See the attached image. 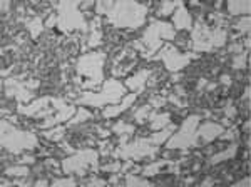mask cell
<instances>
[{
    "mask_svg": "<svg viewBox=\"0 0 251 187\" xmlns=\"http://www.w3.org/2000/svg\"><path fill=\"white\" fill-rule=\"evenodd\" d=\"M96 10L99 15H106L116 28H137L143 25L148 17V5L132 0H99Z\"/></svg>",
    "mask_w": 251,
    "mask_h": 187,
    "instance_id": "cell-1",
    "label": "cell"
},
{
    "mask_svg": "<svg viewBox=\"0 0 251 187\" xmlns=\"http://www.w3.org/2000/svg\"><path fill=\"white\" fill-rule=\"evenodd\" d=\"M228 40V30L223 25L221 15L208 14L200 17L191 32V47L194 52H213Z\"/></svg>",
    "mask_w": 251,
    "mask_h": 187,
    "instance_id": "cell-2",
    "label": "cell"
},
{
    "mask_svg": "<svg viewBox=\"0 0 251 187\" xmlns=\"http://www.w3.org/2000/svg\"><path fill=\"white\" fill-rule=\"evenodd\" d=\"M174 131H176V125L169 124L161 131L151 134L149 137H139V139L129 142V144H119V147L112 150V156L132 161H141L144 157H154L159 152V145L164 144Z\"/></svg>",
    "mask_w": 251,
    "mask_h": 187,
    "instance_id": "cell-3",
    "label": "cell"
},
{
    "mask_svg": "<svg viewBox=\"0 0 251 187\" xmlns=\"http://www.w3.org/2000/svg\"><path fill=\"white\" fill-rule=\"evenodd\" d=\"M104 52L82 54L75 62V84L86 91H97L104 84Z\"/></svg>",
    "mask_w": 251,
    "mask_h": 187,
    "instance_id": "cell-4",
    "label": "cell"
},
{
    "mask_svg": "<svg viewBox=\"0 0 251 187\" xmlns=\"http://www.w3.org/2000/svg\"><path fill=\"white\" fill-rule=\"evenodd\" d=\"M176 30L173 23H168L164 20H152L149 27L144 30L141 42H134V47L141 52L144 59H152V54H156L163 47V40H174Z\"/></svg>",
    "mask_w": 251,
    "mask_h": 187,
    "instance_id": "cell-5",
    "label": "cell"
},
{
    "mask_svg": "<svg viewBox=\"0 0 251 187\" xmlns=\"http://www.w3.org/2000/svg\"><path fill=\"white\" fill-rule=\"evenodd\" d=\"M126 85H123L119 80H104L102 91L100 92H92L86 91L82 92V95L74 99V105H91V107H106V105H114L119 104L126 95Z\"/></svg>",
    "mask_w": 251,
    "mask_h": 187,
    "instance_id": "cell-6",
    "label": "cell"
},
{
    "mask_svg": "<svg viewBox=\"0 0 251 187\" xmlns=\"http://www.w3.org/2000/svg\"><path fill=\"white\" fill-rule=\"evenodd\" d=\"M54 7L57 9L55 14V27L59 28L62 34H72V32L77 28L82 34H86L89 30V25L84 19L82 12L79 10L80 7V0H66V2H59L54 3Z\"/></svg>",
    "mask_w": 251,
    "mask_h": 187,
    "instance_id": "cell-7",
    "label": "cell"
},
{
    "mask_svg": "<svg viewBox=\"0 0 251 187\" xmlns=\"http://www.w3.org/2000/svg\"><path fill=\"white\" fill-rule=\"evenodd\" d=\"M0 131H2L0 144L7 152L22 154L24 150H34L39 147V139L35 134L20 131V129L9 124L5 119H2V122H0Z\"/></svg>",
    "mask_w": 251,
    "mask_h": 187,
    "instance_id": "cell-8",
    "label": "cell"
},
{
    "mask_svg": "<svg viewBox=\"0 0 251 187\" xmlns=\"http://www.w3.org/2000/svg\"><path fill=\"white\" fill-rule=\"evenodd\" d=\"M62 170L67 176L77 174L79 177L86 176V172H99V152L96 149L75 150L71 157L62 161Z\"/></svg>",
    "mask_w": 251,
    "mask_h": 187,
    "instance_id": "cell-9",
    "label": "cell"
},
{
    "mask_svg": "<svg viewBox=\"0 0 251 187\" xmlns=\"http://www.w3.org/2000/svg\"><path fill=\"white\" fill-rule=\"evenodd\" d=\"M201 119L203 116L200 114H194V116L186 117V120L183 122L179 131H174L171 134L168 140H166V149H189V147H198L196 144V137H194V132H196L198 125L201 124Z\"/></svg>",
    "mask_w": 251,
    "mask_h": 187,
    "instance_id": "cell-10",
    "label": "cell"
},
{
    "mask_svg": "<svg viewBox=\"0 0 251 187\" xmlns=\"http://www.w3.org/2000/svg\"><path fill=\"white\" fill-rule=\"evenodd\" d=\"M200 54H194V52H179L173 44H166L159 48V54L154 55L152 59L154 60H163L166 70L169 72H179L183 70L184 67H188V64L191 62L193 59H198Z\"/></svg>",
    "mask_w": 251,
    "mask_h": 187,
    "instance_id": "cell-11",
    "label": "cell"
},
{
    "mask_svg": "<svg viewBox=\"0 0 251 187\" xmlns=\"http://www.w3.org/2000/svg\"><path fill=\"white\" fill-rule=\"evenodd\" d=\"M66 102L62 99H55V97L46 95V97H40V99L34 100L29 105H24L19 102L17 111L19 114H24V116H29V117H37V119H42V117H50L52 112L60 111L62 107H66Z\"/></svg>",
    "mask_w": 251,
    "mask_h": 187,
    "instance_id": "cell-12",
    "label": "cell"
},
{
    "mask_svg": "<svg viewBox=\"0 0 251 187\" xmlns=\"http://www.w3.org/2000/svg\"><path fill=\"white\" fill-rule=\"evenodd\" d=\"M136 64H137V52L132 50V48H124L116 57L114 62H112V75L124 77L136 67Z\"/></svg>",
    "mask_w": 251,
    "mask_h": 187,
    "instance_id": "cell-13",
    "label": "cell"
},
{
    "mask_svg": "<svg viewBox=\"0 0 251 187\" xmlns=\"http://www.w3.org/2000/svg\"><path fill=\"white\" fill-rule=\"evenodd\" d=\"M226 129L225 125L221 124H216V122H206V124H200L194 132V137H196V144L200 147L201 142H213L214 139L221 137V134H225Z\"/></svg>",
    "mask_w": 251,
    "mask_h": 187,
    "instance_id": "cell-14",
    "label": "cell"
},
{
    "mask_svg": "<svg viewBox=\"0 0 251 187\" xmlns=\"http://www.w3.org/2000/svg\"><path fill=\"white\" fill-rule=\"evenodd\" d=\"M186 159H179V161H168V159H163V161H156V162H151V164L144 165L143 167V176L144 177H154L157 174H164L166 172H173V174H177L179 170V165L183 164Z\"/></svg>",
    "mask_w": 251,
    "mask_h": 187,
    "instance_id": "cell-15",
    "label": "cell"
},
{
    "mask_svg": "<svg viewBox=\"0 0 251 187\" xmlns=\"http://www.w3.org/2000/svg\"><path fill=\"white\" fill-rule=\"evenodd\" d=\"M22 77V75H20ZM20 77H14V79H5L3 80V85H7V97H15L17 99V102L24 104V102H29V100H32V95L34 94L30 92V89L27 87L25 82H17V80L20 79Z\"/></svg>",
    "mask_w": 251,
    "mask_h": 187,
    "instance_id": "cell-16",
    "label": "cell"
},
{
    "mask_svg": "<svg viewBox=\"0 0 251 187\" xmlns=\"http://www.w3.org/2000/svg\"><path fill=\"white\" fill-rule=\"evenodd\" d=\"M75 112H77V109L74 107V104L66 105V107H62L60 111H57L55 116L46 117V120L44 122H39V127L40 129H52V127H55V125H60L64 120L72 119V116H74Z\"/></svg>",
    "mask_w": 251,
    "mask_h": 187,
    "instance_id": "cell-17",
    "label": "cell"
},
{
    "mask_svg": "<svg viewBox=\"0 0 251 187\" xmlns=\"http://www.w3.org/2000/svg\"><path fill=\"white\" fill-rule=\"evenodd\" d=\"M151 75H152V70H149V69H143V70H139L137 74L126 79V87L139 95V94L144 92V89H146V85H148L149 77Z\"/></svg>",
    "mask_w": 251,
    "mask_h": 187,
    "instance_id": "cell-18",
    "label": "cell"
},
{
    "mask_svg": "<svg viewBox=\"0 0 251 187\" xmlns=\"http://www.w3.org/2000/svg\"><path fill=\"white\" fill-rule=\"evenodd\" d=\"M173 27L174 30H188L193 28V19L189 15L188 9H186L184 2H179V5L176 7V10L173 12Z\"/></svg>",
    "mask_w": 251,
    "mask_h": 187,
    "instance_id": "cell-19",
    "label": "cell"
},
{
    "mask_svg": "<svg viewBox=\"0 0 251 187\" xmlns=\"http://www.w3.org/2000/svg\"><path fill=\"white\" fill-rule=\"evenodd\" d=\"M136 99H137V94L136 92L129 94V95H126L119 104H114V105H109V107H104L102 116L106 117V119H111V117H117L121 112L127 111V109L136 102Z\"/></svg>",
    "mask_w": 251,
    "mask_h": 187,
    "instance_id": "cell-20",
    "label": "cell"
},
{
    "mask_svg": "<svg viewBox=\"0 0 251 187\" xmlns=\"http://www.w3.org/2000/svg\"><path fill=\"white\" fill-rule=\"evenodd\" d=\"M148 119L151 120V131H161V129H164L166 125H169V119H171V114H156L152 111L151 114L148 116Z\"/></svg>",
    "mask_w": 251,
    "mask_h": 187,
    "instance_id": "cell-21",
    "label": "cell"
},
{
    "mask_svg": "<svg viewBox=\"0 0 251 187\" xmlns=\"http://www.w3.org/2000/svg\"><path fill=\"white\" fill-rule=\"evenodd\" d=\"M236 152H238V145H236V144L229 145V147L226 149V150H221V152L214 154L213 157H209L208 165H216V164H220V162L229 161V159H231V157L236 156Z\"/></svg>",
    "mask_w": 251,
    "mask_h": 187,
    "instance_id": "cell-22",
    "label": "cell"
},
{
    "mask_svg": "<svg viewBox=\"0 0 251 187\" xmlns=\"http://www.w3.org/2000/svg\"><path fill=\"white\" fill-rule=\"evenodd\" d=\"M251 9V2L250 0H229L228 2V10L233 15H240V14H250Z\"/></svg>",
    "mask_w": 251,
    "mask_h": 187,
    "instance_id": "cell-23",
    "label": "cell"
},
{
    "mask_svg": "<svg viewBox=\"0 0 251 187\" xmlns=\"http://www.w3.org/2000/svg\"><path fill=\"white\" fill-rule=\"evenodd\" d=\"M100 17H94V20L91 22V37H89L87 47H97L100 44V39H102V32H100Z\"/></svg>",
    "mask_w": 251,
    "mask_h": 187,
    "instance_id": "cell-24",
    "label": "cell"
},
{
    "mask_svg": "<svg viewBox=\"0 0 251 187\" xmlns=\"http://www.w3.org/2000/svg\"><path fill=\"white\" fill-rule=\"evenodd\" d=\"M24 23H25V27L29 28V32H30V35H32V39H37L40 34L44 32V28H46V25L42 23V17H39V15H35L34 19H27V20H24Z\"/></svg>",
    "mask_w": 251,
    "mask_h": 187,
    "instance_id": "cell-25",
    "label": "cell"
},
{
    "mask_svg": "<svg viewBox=\"0 0 251 187\" xmlns=\"http://www.w3.org/2000/svg\"><path fill=\"white\" fill-rule=\"evenodd\" d=\"M66 129H67V125H55V127H52V129H46V131L42 132V136L49 140L59 142V140L64 139Z\"/></svg>",
    "mask_w": 251,
    "mask_h": 187,
    "instance_id": "cell-26",
    "label": "cell"
},
{
    "mask_svg": "<svg viewBox=\"0 0 251 187\" xmlns=\"http://www.w3.org/2000/svg\"><path fill=\"white\" fill-rule=\"evenodd\" d=\"M111 132L119 134V136H124V134H127V136H132V134L136 132V127H134V125H131V124H126V122L119 120L114 125V127L111 129Z\"/></svg>",
    "mask_w": 251,
    "mask_h": 187,
    "instance_id": "cell-27",
    "label": "cell"
},
{
    "mask_svg": "<svg viewBox=\"0 0 251 187\" xmlns=\"http://www.w3.org/2000/svg\"><path fill=\"white\" fill-rule=\"evenodd\" d=\"M86 119H92V114L86 111V107H79L77 109V112H75V117H72V120H69L67 122V127H71V125H75V124H79V122H84Z\"/></svg>",
    "mask_w": 251,
    "mask_h": 187,
    "instance_id": "cell-28",
    "label": "cell"
},
{
    "mask_svg": "<svg viewBox=\"0 0 251 187\" xmlns=\"http://www.w3.org/2000/svg\"><path fill=\"white\" fill-rule=\"evenodd\" d=\"M126 186H127V187H132V186H143V187H149V186H151V182H149L148 179L136 177L132 172H129L127 176H126Z\"/></svg>",
    "mask_w": 251,
    "mask_h": 187,
    "instance_id": "cell-29",
    "label": "cell"
},
{
    "mask_svg": "<svg viewBox=\"0 0 251 187\" xmlns=\"http://www.w3.org/2000/svg\"><path fill=\"white\" fill-rule=\"evenodd\" d=\"M3 174L9 177H24L29 174V167H25V165H15V167H9L3 170Z\"/></svg>",
    "mask_w": 251,
    "mask_h": 187,
    "instance_id": "cell-30",
    "label": "cell"
},
{
    "mask_svg": "<svg viewBox=\"0 0 251 187\" xmlns=\"http://www.w3.org/2000/svg\"><path fill=\"white\" fill-rule=\"evenodd\" d=\"M233 28H234V30H238V35L248 32L250 30V15H245V17H241V20L238 23H234Z\"/></svg>",
    "mask_w": 251,
    "mask_h": 187,
    "instance_id": "cell-31",
    "label": "cell"
},
{
    "mask_svg": "<svg viewBox=\"0 0 251 187\" xmlns=\"http://www.w3.org/2000/svg\"><path fill=\"white\" fill-rule=\"evenodd\" d=\"M181 0H177V2H163V5H161V9L157 10V15H169L173 14V10L176 9L177 5H179Z\"/></svg>",
    "mask_w": 251,
    "mask_h": 187,
    "instance_id": "cell-32",
    "label": "cell"
},
{
    "mask_svg": "<svg viewBox=\"0 0 251 187\" xmlns=\"http://www.w3.org/2000/svg\"><path fill=\"white\" fill-rule=\"evenodd\" d=\"M246 59H248V54H246V52H241V54L234 55L233 57V69H245Z\"/></svg>",
    "mask_w": 251,
    "mask_h": 187,
    "instance_id": "cell-33",
    "label": "cell"
},
{
    "mask_svg": "<svg viewBox=\"0 0 251 187\" xmlns=\"http://www.w3.org/2000/svg\"><path fill=\"white\" fill-rule=\"evenodd\" d=\"M149 111H151V105H149V104H148V105H143V107H141V111H137V112H136V116H134L136 122L143 124L146 117L149 116Z\"/></svg>",
    "mask_w": 251,
    "mask_h": 187,
    "instance_id": "cell-34",
    "label": "cell"
},
{
    "mask_svg": "<svg viewBox=\"0 0 251 187\" xmlns=\"http://www.w3.org/2000/svg\"><path fill=\"white\" fill-rule=\"evenodd\" d=\"M121 167H123V164H121L119 161H116L114 164H109V165H102V167H99V170H104V172H119Z\"/></svg>",
    "mask_w": 251,
    "mask_h": 187,
    "instance_id": "cell-35",
    "label": "cell"
},
{
    "mask_svg": "<svg viewBox=\"0 0 251 187\" xmlns=\"http://www.w3.org/2000/svg\"><path fill=\"white\" fill-rule=\"evenodd\" d=\"M168 102V97H157V95H152L151 97V107H154V109H157V107H163V105Z\"/></svg>",
    "mask_w": 251,
    "mask_h": 187,
    "instance_id": "cell-36",
    "label": "cell"
},
{
    "mask_svg": "<svg viewBox=\"0 0 251 187\" xmlns=\"http://www.w3.org/2000/svg\"><path fill=\"white\" fill-rule=\"evenodd\" d=\"M52 186H54V187H57V186H71V187H74L75 181H74V179H57V181L52 182Z\"/></svg>",
    "mask_w": 251,
    "mask_h": 187,
    "instance_id": "cell-37",
    "label": "cell"
},
{
    "mask_svg": "<svg viewBox=\"0 0 251 187\" xmlns=\"http://www.w3.org/2000/svg\"><path fill=\"white\" fill-rule=\"evenodd\" d=\"M225 114H226V119H231V117L236 116V109H234V105H233L231 100H229L228 105L225 107Z\"/></svg>",
    "mask_w": 251,
    "mask_h": 187,
    "instance_id": "cell-38",
    "label": "cell"
},
{
    "mask_svg": "<svg viewBox=\"0 0 251 187\" xmlns=\"http://www.w3.org/2000/svg\"><path fill=\"white\" fill-rule=\"evenodd\" d=\"M168 100H169V102H173V104H176L177 107H186V102H181V100L177 99L176 95H173V94H171V95H168Z\"/></svg>",
    "mask_w": 251,
    "mask_h": 187,
    "instance_id": "cell-39",
    "label": "cell"
},
{
    "mask_svg": "<svg viewBox=\"0 0 251 187\" xmlns=\"http://www.w3.org/2000/svg\"><path fill=\"white\" fill-rule=\"evenodd\" d=\"M87 184H89V186H106V184H107V181H102V179L94 177L92 181H89Z\"/></svg>",
    "mask_w": 251,
    "mask_h": 187,
    "instance_id": "cell-40",
    "label": "cell"
},
{
    "mask_svg": "<svg viewBox=\"0 0 251 187\" xmlns=\"http://www.w3.org/2000/svg\"><path fill=\"white\" fill-rule=\"evenodd\" d=\"M250 177H245V179H241V181L240 182H236V184H234V186H236V187H240V186H250Z\"/></svg>",
    "mask_w": 251,
    "mask_h": 187,
    "instance_id": "cell-41",
    "label": "cell"
},
{
    "mask_svg": "<svg viewBox=\"0 0 251 187\" xmlns=\"http://www.w3.org/2000/svg\"><path fill=\"white\" fill-rule=\"evenodd\" d=\"M229 50H231V52H238V54H241V52H243V46H236V44H234V46L229 47Z\"/></svg>",
    "mask_w": 251,
    "mask_h": 187,
    "instance_id": "cell-42",
    "label": "cell"
},
{
    "mask_svg": "<svg viewBox=\"0 0 251 187\" xmlns=\"http://www.w3.org/2000/svg\"><path fill=\"white\" fill-rule=\"evenodd\" d=\"M20 164H25V162H34V157H24L22 161H19Z\"/></svg>",
    "mask_w": 251,
    "mask_h": 187,
    "instance_id": "cell-43",
    "label": "cell"
},
{
    "mask_svg": "<svg viewBox=\"0 0 251 187\" xmlns=\"http://www.w3.org/2000/svg\"><path fill=\"white\" fill-rule=\"evenodd\" d=\"M9 5H10L9 0H3V2H2V10H7V9H9Z\"/></svg>",
    "mask_w": 251,
    "mask_h": 187,
    "instance_id": "cell-44",
    "label": "cell"
},
{
    "mask_svg": "<svg viewBox=\"0 0 251 187\" xmlns=\"http://www.w3.org/2000/svg\"><path fill=\"white\" fill-rule=\"evenodd\" d=\"M221 82H223V84H226V85H229V77H228V75H223V77H221Z\"/></svg>",
    "mask_w": 251,
    "mask_h": 187,
    "instance_id": "cell-45",
    "label": "cell"
},
{
    "mask_svg": "<svg viewBox=\"0 0 251 187\" xmlns=\"http://www.w3.org/2000/svg\"><path fill=\"white\" fill-rule=\"evenodd\" d=\"M35 186H47V181H37L35 182Z\"/></svg>",
    "mask_w": 251,
    "mask_h": 187,
    "instance_id": "cell-46",
    "label": "cell"
}]
</instances>
